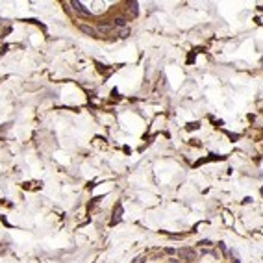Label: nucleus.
Listing matches in <instances>:
<instances>
[{
    "mask_svg": "<svg viewBox=\"0 0 263 263\" xmlns=\"http://www.w3.org/2000/svg\"><path fill=\"white\" fill-rule=\"evenodd\" d=\"M70 6H73V9H74V11H78L80 15H89V9H87V8H84V4H82V2H78V0H70Z\"/></svg>",
    "mask_w": 263,
    "mask_h": 263,
    "instance_id": "nucleus-1",
    "label": "nucleus"
},
{
    "mask_svg": "<svg viewBox=\"0 0 263 263\" xmlns=\"http://www.w3.org/2000/svg\"><path fill=\"white\" fill-rule=\"evenodd\" d=\"M121 215H123V206L121 204H117V211H113V224L115 222H119V221H121Z\"/></svg>",
    "mask_w": 263,
    "mask_h": 263,
    "instance_id": "nucleus-2",
    "label": "nucleus"
},
{
    "mask_svg": "<svg viewBox=\"0 0 263 263\" xmlns=\"http://www.w3.org/2000/svg\"><path fill=\"white\" fill-rule=\"evenodd\" d=\"M113 26H117V28H126V19H124V17H117V19L113 20Z\"/></svg>",
    "mask_w": 263,
    "mask_h": 263,
    "instance_id": "nucleus-3",
    "label": "nucleus"
},
{
    "mask_svg": "<svg viewBox=\"0 0 263 263\" xmlns=\"http://www.w3.org/2000/svg\"><path fill=\"white\" fill-rule=\"evenodd\" d=\"M80 30H82V32H85V34H87V35H91V37L97 35V30H93V28H91V26H87V24H82V26H80Z\"/></svg>",
    "mask_w": 263,
    "mask_h": 263,
    "instance_id": "nucleus-4",
    "label": "nucleus"
},
{
    "mask_svg": "<svg viewBox=\"0 0 263 263\" xmlns=\"http://www.w3.org/2000/svg\"><path fill=\"white\" fill-rule=\"evenodd\" d=\"M182 254L185 256V259H187V261H195V252H193V250L183 248V250H182Z\"/></svg>",
    "mask_w": 263,
    "mask_h": 263,
    "instance_id": "nucleus-5",
    "label": "nucleus"
},
{
    "mask_svg": "<svg viewBox=\"0 0 263 263\" xmlns=\"http://www.w3.org/2000/svg\"><path fill=\"white\" fill-rule=\"evenodd\" d=\"M100 34H109L111 30H113V26L111 24H98V28H97Z\"/></svg>",
    "mask_w": 263,
    "mask_h": 263,
    "instance_id": "nucleus-6",
    "label": "nucleus"
},
{
    "mask_svg": "<svg viewBox=\"0 0 263 263\" xmlns=\"http://www.w3.org/2000/svg\"><path fill=\"white\" fill-rule=\"evenodd\" d=\"M130 35V28H123L121 32H119V37H121V39H126Z\"/></svg>",
    "mask_w": 263,
    "mask_h": 263,
    "instance_id": "nucleus-7",
    "label": "nucleus"
},
{
    "mask_svg": "<svg viewBox=\"0 0 263 263\" xmlns=\"http://www.w3.org/2000/svg\"><path fill=\"white\" fill-rule=\"evenodd\" d=\"M198 245H202V247H211V241H209V239H202Z\"/></svg>",
    "mask_w": 263,
    "mask_h": 263,
    "instance_id": "nucleus-8",
    "label": "nucleus"
},
{
    "mask_svg": "<svg viewBox=\"0 0 263 263\" xmlns=\"http://www.w3.org/2000/svg\"><path fill=\"white\" fill-rule=\"evenodd\" d=\"M130 6H132V13H133V15H137V2H132Z\"/></svg>",
    "mask_w": 263,
    "mask_h": 263,
    "instance_id": "nucleus-9",
    "label": "nucleus"
},
{
    "mask_svg": "<svg viewBox=\"0 0 263 263\" xmlns=\"http://www.w3.org/2000/svg\"><path fill=\"white\" fill-rule=\"evenodd\" d=\"M197 128H198V123H193V124L187 126V130H197Z\"/></svg>",
    "mask_w": 263,
    "mask_h": 263,
    "instance_id": "nucleus-10",
    "label": "nucleus"
},
{
    "mask_svg": "<svg viewBox=\"0 0 263 263\" xmlns=\"http://www.w3.org/2000/svg\"><path fill=\"white\" fill-rule=\"evenodd\" d=\"M165 252H167V254H176V248H167Z\"/></svg>",
    "mask_w": 263,
    "mask_h": 263,
    "instance_id": "nucleus-11",
    "label": "nucleus"
},
{
    "mask_svg": "<svg viewBox=\"0 0 263 263\" xmlns=\"http://www.w3.org/2000/svg\"><path fill=\"white\" fill-rule=\"evenodd\" d=\"M219 247H221V250H222V252H226V245H224V243H219Z\"/></svg>",
    "mask_w": 263,
    "mask_h": 263,
    "instance_id": "nucleus-12",
    "label": "nucleus"
},
{
    "mask_svg": "<svg viewBox=\"0 0 263 263\" xmlns=\"http://www.w3.org/2000/svg\"><path fill=\"white\" fill-rule=\"evenodd\" d=\"M169 263H180V261H178V259H174V258H172V259H171V261H169Z\"/></svg>",
    "mask_w": 263,
    "mask_h": 263,
    "instance_id": "nucleus-13",
    "label": "nucleus"
},
{
    "mask_svg": "<svg viewBox=\"0 0 263 263\" xmlns=\"http://www.w3.org/2000/svg\"><path fill=\"white\" fill-rule=\"evenodd\" d=\"M233 263H241V261H239V259H233Z\"/></svg>",
    "mask_w": 263,
    "mask_h": 263,
    "instance_id": "nucleus-14",
    "label": "nucleus"
}]
</instances>
